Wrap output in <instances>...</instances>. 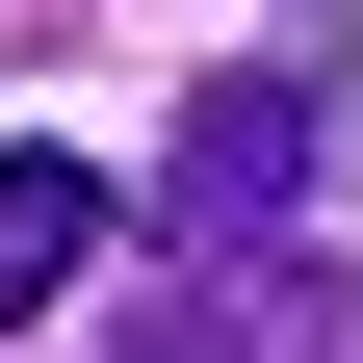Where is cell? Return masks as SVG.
<instances>
[{
    "mask_svg": "<svg viewBox=\"0 0 363 363\" xmlns=\"http://www.w3.org/2000/svg\"><path fill=\"white\" fill-rule=\"evenodd\" d=\"M104 363H363V286H337L311 234H182Z\"/></svg>",
    "mask_w": 363,
    "mask_h": 363,
    "instance_id": "cell-1",
    "label": "cell"
},
{
    "mask_svg": "<svg viewBox=\"0 0 363 363\" xmlns=\"http://www.w3.org/2000/svg\"><path fill=\"white\" fill-rule=\"evenodd\" d=\"M104 259V156H52V130H0V337Z\"/></svg>",
    "mask_w": 363,
    "mask_h": 363,
    "instance_id": "cell-3",
    "label": "cell"
},
{
    "mask_svg": "<svg viewBox=\"0 0 363 363\" xmlns=\"http://www.w3.org/2000/svg\"><path fill=\"white\" fill-rule=\"evenodd\" d=\"M311 130H337V78L311 52H234L208 104H182V156H156V234H286L311 208Z\"/></svg>",
    "mask_w": 363,
    "mask_h": 363,
    "instance_id": "cell-2",
    "label": "cell"
}]
</instances>
